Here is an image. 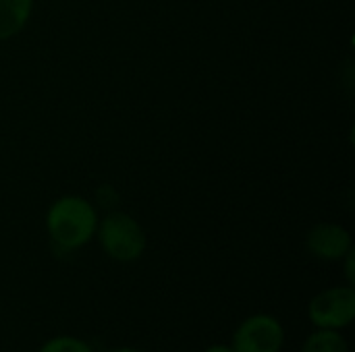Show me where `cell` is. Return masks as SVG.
Wrapping results in <instances>:
<instances>
[{
	"mask_svg": "<svg viewBox=\"0 0 355 352\" xmlns=\"http://www.w3.org/2000/svg\"><path fill=\"white\" fill-rule=\"evenodd\" d=\"M46 224L56 245L62 249H79L94 237L98 218L89 201L69 195L50 207Z\"/></svg>",
	"mask_w": 355,
	"mask_h": 352,
	"instance_id": "cell-1",
	"label": "cell"
},
{
	"mask_svg": "<svg viewBox=\"0 0 355 352\" xmlns=\"http://www.w3.org/2000/svg\"><path fill=\"white\" fill-rule=\"evenodd\" d=\"M100 243L116 261H133L146 249V237L139 224L127 214H110L100 226Z\"/></svg>",
	"mask_w": 355,
	"mask_h": 352,
	"instance_id": "cell-2",
	"label": "cell"
},
{
	"mask_svg": "<svg viewBox=\"0 0 355 352\" xmlns=\"http://www.w3.org/2000/svg\"><path fill=\"white\" fill-rule=\"evenodd\" d=\"M355 317L354 286L331 288L320 293L310 303V319L320 330H341Z\"/></svg>",
	"mask_w": 355,
	"mask_h": 352,
	"instance_id": "cell-3",
	"label": "cell"
},
{
	"mask_svg": "<svg viewBox=\"0 0 355 352\" xmlns=\"http://www.w3.org/2000/svg\"><path fill=\"white\" fill-rule=\"evenodd\" d=\"M283 328L270 315L250 317L233 336V352H279L283 346Z\"/></svg>",
	"mask_w": 355,
	"mask_h": 352,
	"instance_id": "cell-4",
	"label": "cell"
},
{
	"mask_svg": "<svg viewBox=\"0 0 355 352\" xmlns=\"http://www.w3.org/2000/svg\"><path fill=\"white\" fill-rule=\"evenodd\" d=\"M308 249L320 259H341L352 251V234L337 224H318L308 234Z\"/></svg>",
	"mask_w": 355,
	"mask_h": 352,
	"instance_id": "cell-5",
	"label": "cell"
},
{
	"mask_svg": "<svg viewBox=\"0 0 355 352\" xmlns=\"http://www.w3.org/2000/svg\"><path fill=\"white\" fill-rule=\"evenodd\" d=\"M31 15V0H0V39L23 29Z\"/></svg>",
	"mask_w": 355,
	"mask_h": 352,
	"instance_id": "cell-6",
	"label": "cell"
},
{
	"mask_svg": "<svg viewBox=\"0 0 355 352\" xmlns=\"http://www.w3.org/2000/svg\"><path fill=\"white\" fill-rule=\"evenodd\" d=\"M302 352H347V342L337 330H320L308 338Z\"/></svg>",
	"mask_w": 355,
	"mask_h": 352,
	"instance_id": "cell-7",
	"label": "cell"
},
{
	"mask_svg": "<svg viewBox=\"0 0 355 352\" xmlns=\"http://www.w3.org/2000/svg\"><path fill=\"white\" fill-rule=\"evenodd\" d=\"M40 352H92L89 344L73 336H58L48 340Z\"/></svg>",
	"mask_w": 355,
	"mask_h": 352,
	"instance_id": "cell-8",
	"label": "cell"
},
{
	"mask_svg": "<svg viewBox=\"0 0 355 352\" xmlns=\"http://www.w3.org/2000/svg\"><path fill=\"white\" fill-rule=\"evenodd\" d=\"M354 259H355L354 251H349V253H347V280H349V286H352V284H354V282H355Z\"/></svg>",
	"mask_w": 355,
	"mask_h": 352,
	"instance_id": "cell-9",
	"label": "cell"
},
{
	"mask_svg": "<svg viewBox=\"0 0 355 352\" xmlns=\"http://www.w3.org/2000/svg\"><path fill=\"white\" fill-rule=\"evenodd\" d=\"M206 352H233V349H229V346H212Z\"/></svg>",
	"mask_w": 355,
	"mask_h": 352,
	"instance_id": "cell-10",
	"label": "cell"
},
{
	"mask_svg": "<svg viewBox=\"0 0 355 352\" xmlns=\"http://www.w3.org/2000/svg\"><path fill=\"white\" fill-rule=\"evenodd\" d=\"M110 352H139V351H133V349H119V351H110Z\"/></svg>",
	"mask_w": 355,
	"mask_h": 352,
	"instance_id": "cell-11",
	"label": "cell"
}]
</instances>
